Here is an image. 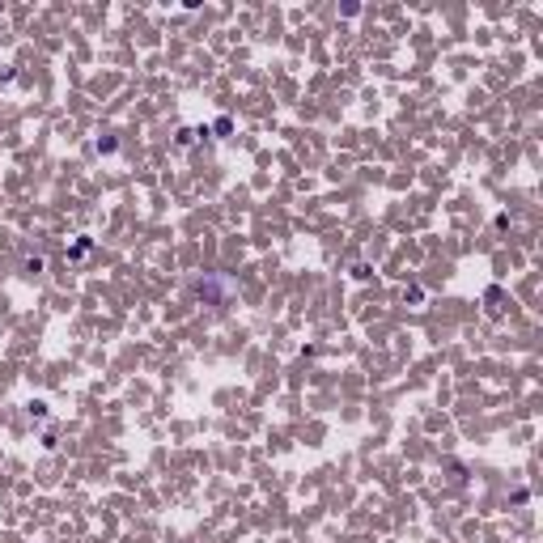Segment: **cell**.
Instances as JSON below:
<instances>
[{"instance_id": "cell-1", "label": "cell", "mask_w": 543, "mask_h": 543, "mask_svg": "<svg viewBox=\"0 0 543 543\" xmlns=\"http://www.w3.org/2000/svg\"><path fill=\"white\" fill-rule=\"evenodd\" d=\"M119 149V140L115 136H106V140H98V153H115Z\"/></svg>"}]
</instances>
